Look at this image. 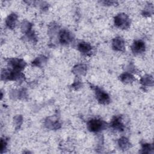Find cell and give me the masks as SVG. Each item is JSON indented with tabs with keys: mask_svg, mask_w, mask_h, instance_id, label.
Masks as SVG:
<instances>
[{
	"mask_svg": "<svg viewBox=\"0 0 154 154\" xmlns=\"http://www.w3.org/2000/svg\"><path fill=\"white\" fill-rule=\"evenodd\" d=\"M17 20V16L15 13H11L8 16L5 20V23L7 27L10 29H13L16 26Z\"/></svg>",
	"mask_w": 154,
	"mask_h": 154,
	"instance_id": "9",
	"label": "cell"
},
{
	"mask_svg": "<svg viewBox=\"0 0 154 154\" xmlns=\"http://www.w3.org/2000/svg\"><path fill=\"white\" fill-rule=\"evenodd\" d=\"M86 71H87L86 66L82 64H79L75 66L72 70V72H73V73H75L76 75H83L86 73Z\"/></svg>",
	"mask_w": 154,
	"mask_h": 154,
	"instance_id": "11",
	"label": "cell"
},
{
	"mask_svg": "<svg viewBox=\"0 0 154 154\" xmlns=\"http://www.w3.org/2000/svg\"><path fill=\"white\" fill-rule=\"evenodd\" d=\"M93 90L95 93L96 99L99 103L102 104H108L109 103L110 97L108 93L97 86H94Z\"/></svg>",
	"mask_w": 154,
	"mask_h": 154,
	"instance_id": "3",
	"label": "cell"
},
{
	"mask_svg": "<svg viewBox=\"0 0 154 154\" xmlns=\"http://www.w3.org/2000/svg\"><path fill=\"white\" fill-rule=\"evenodd\" d=\"M73 38L72 34L67 29H62L59 32V41L63 45L70 43Z\"/></svg>",
	"mask_w": 154,
	"mask_h": 154,
	"instance_id": "5",
	"label": "cell"
},
{
	"mask_svg": "<svg viewBox=\"0 0 154 154\" xmlns=\"http://www.w3.org/2000/svg\"><path fill=\"white\" fill-rule=\"evenodd\" d=\"M103 3H104V4H106V5H113L114 3H116L115 1H103L102 2Z\"/></svg>",
	"mask_w": 154,
	"mask_h": 154,
	"instance_id": "20",
	"label": "cell"
},
{
	"mask_svg": "<svg viewBox=\"0 0 154 154\" xmlns=\"http://www.w3.org/2000/svg\"><path fill=\"white\" fill-rule=\"evenodd\" d=\"M112 48L117 51H123L125 48V43L124 40L120 37H116L112 42Z\"/></svg>",
	"mask_w": 154,
	"mask_h": 154,
	"instance_id": "7",
	"label": "cell"
},
{
	"mask_svg": "<svg viewBox=\"0 0 154 154\" xmlns=\"http://www.w3.org/2000/svg\"><path fill=\"white\" fill-rule=\"evenodd\" d=\"M118 144H119L120 148L123 150H128L131 146V144H130L129 140L127 138L124 137L120 138L119 140Z\"/></svg>",
	"mask_w": 154,
	"mask_h": 154,
	"instance_id": "12",
	"label": "cell"
},
{
	"mask_svg": "<svg viewBox=\"0 0 154 154\" xmlns=\"http://www.w3.org/2000/svg\"><path fill=\"white\" fill-rule=\"evenodd\" d=\"M7 141L5 139L1 138V143H0V149H1V152L2 153L3 150H5L7 147Z\"/></svg>",
	"mask_w": 154,
	"mask_h": 154,
	"instance_id": "19",
	"label": "cell"
},
{
	"mask_svg": "<svg viewBox=\"0 0 154 154\" xmlns=\"http://www.w3.org/2000/svg\"><path fill=\"white\" fill-rule=\"evenodd\" d=\"M142 149H141V152L142 153H152L153 150V144H149V143H143L142 144Z\"/></svg>",
	"mask_w": 154,
	"mask_h": 154,
	"instance_id": "17",
	"label": "cell"
},
{
	"mask_svg": "<svg viewBox=\"0 0 154 154\" xmlns=\"http://www.w3.org/2000/svg\"><path fill=\"white\" fill-rule=\"evenodd\" d=\"M32 24L31 23H29L28 21H24L21 26V30L22 32L27 35L28 34L29 32H31L32 31Z\"/></svg>",
	"mask_w": 154,
	"mask_h": 154,
	"instance_id": "15",
	"label": "cell"
},
{
	"mask_svg": "<svg viewBox=\"0 0 154 154\" xmlns=\"http://www.w3.org/2000/svg\"><path fill=\"white\" fill-rule=\"evenodd\" d=\"M146 49V45L142 40H135L131 46L132 52L134 54H140L143 53Z\"/></svg>",
	"mask_w": 154,
	"mask_h": 154,
	"instance_id": "6",
	"label": "cell"
},
{
	"mask_svg": "<svg viewBox=\"0 0 154 154\" xmlns=\"http://www.w3.org/2000/svg\"><path fill=\"white\" fill-rule=\"evenodd\" d=\"M120 79L123 83L129 84L134 81V77L131 73L128 72H125L120 76Z\"/></svg>",
	"mask_w": 154,
	"mask_h": 154,
	"instance_id": "13",
	"label": "cell"
},
{
	"mask_svg": "<svg viewBox=\"0 0 154 154\" xmlns=\"http://www.w3.org/2000/svg\"><path fill=\"white\" fill-rule=\"evenodd\" d=\"M130 23L131 22L129 17L125 13L118 14L114 17L115 25L120 29H127L129 27Z\"/></svg>",
	"mask_w": 154,
	"mask_h": 154,
	"instance_id": "1",
	"label": "cell"
},
{
	"mask_svg": "<svg viewBox=\"0 0 154 154\" xmlns=\"http://www.w3.org/2000/svg\"><path fill=\"white\" fill-rule=\"evenodd\" d=\"M141 83L144 86H153V79L150 75H145L141 79Z\"/></svg>",
	"mask_w": 154,
	"mask_h": 154,
	"instance_id": "14",
	"label": "cell"
},
{
	"mask_svg": "<svg viewBox=\"0 0 154 154\" xmlns=\"http://www.w3.org/2000/svg\"><path fill=\"white\" fill-rule=\"evenodd\" d=\"M14 124L16 128H19L22 123V117L21 116H17L14 117Z\"/></svg>",
	"mask_w": 154,
	"mask_h": 154,
	"instance_id": "18",
	"label": "cell"
},
{
	"mask_svg": "<svg viewBox=\"0 0 154 154\" xmlns=\"http://www.w3.org/2000/svg\"><path fill=\"white\" fill-rule=\"evenodd\" d=\"M47 61V58L46 57H44V56H40L37 57L32 63V64L34 66H38V67H41L42 66H43Z\"/></svg>",
	"mask_w": 154,
	"mask_h": 154,
	"instance_id": "16",
	"label": "cell"
},
{
	"mask_svg": "<svg viewBox=\"0 0 154 154\" xmlns=\"http://www.w3.org/2000/svg\"><path fill=\"white\" fill-rule=\"evenodd\" d=\"M8 65L11 68V70L16 72H20L26 66V63L22 59L14 58L11 59L9 61Z\"/></svg>",
	"mask_w": 154,
	"mask_h": 154,
	"instance_id": "4",
	"label": "cell"
},
{
	"mask_svg": "<svg viewBox=\"0 0 154 154\" xmlns=\"http://www.w3.org/2000/svg\"><path fill=\"white\" fill-rule=\"evenodd\" d=\"M78 50L84 54H87L90 53L92 49L91 45L85 42H81L78 45Z\"/></svg>",
	"mask_w": 154,
	"mask_h": 154,
	"instance_id": "10",
	"label": "cell"
},
{
	"mask_svg": "<svg viewBox=\"0 0 154 154\" xmlns=\"http://www.w3.org/2000/svg\"><path fill=\"white\" fill-rule=\"evenodd\" d=\"M110 125L114 129L123 131L124 129V125L122 123V118L120 116H115L111 120Z\"/></svg>",
	"mask_w": 154,
	"mask_h": 154,
	"instance_id": "8",
	"label": "cell"
},
{
	"mask_svg": "<svg viewBox=\"0 0 154 154\" xmlns=\"http://www.w3.org/2000/svg\"><path fill=\"white\" fill-rule=\"evenodd\" d=\"M105 123L99 119H92L87 123L88 130L93 132H97L105 128Z\"/></svg>",
	"mask_w": 154,
	"mask_h": 154,
	"instance_id": "2",
	"label": "cell"
}]
</instances>
